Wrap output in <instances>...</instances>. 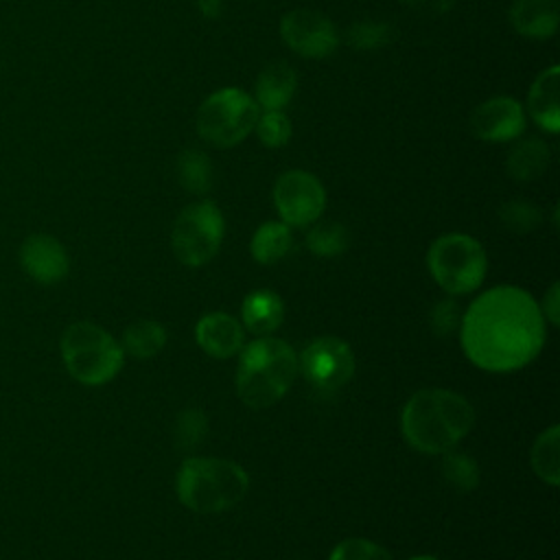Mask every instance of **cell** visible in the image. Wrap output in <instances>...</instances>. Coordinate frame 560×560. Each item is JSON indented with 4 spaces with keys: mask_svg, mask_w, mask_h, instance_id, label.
I'll return each instance as SVG.
<instances>
[{
    "mask_svg": "<svg viewBox=\"0 0 560 560\" xmlns=\"http://www.w3.org/2000/svg\"><path fill=\"white\" fill-rule=\"evenodd\" d=\"M306 247L319 258H335L348 247V232L337 221L315 223L306 234Z\"/></svg>",
    "mask_w": 560,
    "mask_h": 560,
    "instance_id": "25",
    "label": "cell"
},
{
    "mask_svg": "<svg viewBox=\"0 0 560 560\" xmlns=\"http://www.w3.org/2000/svg\"><path fill=\"white\" fill-rule=\"evenodd\" d=\"M225 219L210 199L186 206L171 230V247L186 267H201L212 260L223 243Z\"/></svg>",
    "mask_w": 560,
    "mask_h": 560,
    "instance_id": "8",
    "label": "cell"
},
{
    "mask_svg": "<svg viewBox=\"0 0 560 560\" xmlns=\"http://www.w3.org/2000/svg\"><path fill=\"white\" fill-rule=\"evenodd\" d=\"M197 7H199L203 18L214 20V18H219V13L223 9V2L221 0H197Z\"/></svg>",
    "mask_w": 560,
    "mask_h": 560,
    "instance_id": "34",
    "label": "cell"
},
{
    "mask_svg": "<svg viewBox=\"0 0 560 560\" xmlns=\"http://www.w3.org/2000/svg\"><path fill=\"white\" fill-rule=\"evenodd\" d=\"M298 370L315 392L335 394L354 374V352L339 337H317L302 350Z\"/></svg>",
    "mask_w": 560,
    "mask_h": 560,
    "instance_id": "9",
    "label": "cell"
},
{
    "mask_svg": "<svg viewBox=\"0 0 560 560\" xmlns=\"http://www.w3.org/2000/svg\"><path fill=\"white\" fill-rule=\"evenodd\" d=\"M241 319L249 332L267 337L282 324L284 302L269 289H256L245 295L241 304Z\"/></svg>",
    "mask_w": 560,
    "mask_h": 560,
    "instance_id": "18",
    "label": "cell"
},
{
    "mask_svg": "<svg viewBox=\"0 0 560 560\" xmlns=\"http://www.w3.org/2000/svg\"><path fill=\"white\" fill-rule=\"evenodd\" d=\"M298 376L295 350L276 337H258L238 352L236 392L252 409L276 405Z\"/></svg>",
    "mask_w": 560,
    "mask_h": 560,
    "instance_id": "3",
    "label": "cell"
},
{
    "mask_svg": "<svg viewBox=\"0 0 560 560\" xmlns=\"http://www.w3.org/2000/svg\"><path fill=\"white\" fill-rule=\"evenodd\" d=\"M282 42L306 59H324L339 46V33L335 24L319 11L293 9L280 20Z\"/></svg>",
    "mask_w": 560,
    "mask_h": 560,
    "instance_id": "11",
    "label": "cell"
},
{
    "mask_svg": "<svg viewBox=\"0 0 560 560\" xmlns=\"http://www.w3.org/2000/svg\"><path fill=\"white\" fill-rule=\"evenodd\" d=\"M199 348L212 359H230L245 346L243 324L228 313H208L195 326Z\"/></svg>",
    "mask_w": 560,
    "mask_h": 560,
    "instance_id": "14",
    "label": "cell"
},
{
    "mask_svg": "<svg viewBox=\"0 0 560 560\" xmlns=\"http://www.w3.org/2000/svg\"><path fill=\"white\" fill-rule=\"evenodd\" d=\"M411 560H438L435 556H416V558H411Z\"/></svg>",
    "mask_w": 560,
    "mask_h": 560,
    "instance_id": "35",
    "label": "cell"
},
{
    "mask_svg": "<svg viewBox=\"0 0 560 560\" xmlns=\"http://www.w3.org/2000/svg\"><path fill=\"white\" fill-rule=\"evenodd\" d=\"M427 267L440 289L448 295H464L481 287L488 256L483 245L470 234L448 232L429 245Z\"/></svg>",
    "mask_w": 560,
    "mask_h": 560,
    "instance_id": "6",
    "label": "cell"
},
{
    "mask_svg": "<svg viewBox=\"0 0 560 560\" xmlns=\"http://www.w3.org/2000/svg\"><path fill=\"white\" fill-rule=\"evenodd\" d=\"M459 311H457V304L453 300H440L433 304L431 313H429V324H431V330L438 335V337H451L455 330H459Z\"/></svg>",
    "mask_w": 560,
    "mask_h": 560,
    "instance_id": "31",
    "label": "cell"
},
{
    "mask_svg": "<svg viewBox=\"0 0 560 560\" xmlns=\"http://www.w3.org/2000/svg\"><path fill=\"white\" fill-rule=\"evenodd\" d=\"M529 462L538 479L549 486L560 483V427H547L532 444Z\"/></svg>",
    "mask_w": 560,
    "mask_h": 560,
    "instance_id": "22",
    "label": "cell"
},
{
    "mask_svg": "<svg viewBox=\"0 0 560 560\" xmlns=\"http://www.w3.org/2000/svg\"><path fill=\"white\" fill-rule=\"evenodd\" d=\"M249 488V475L232 459L188 457L177 470L175 492L184 508L217 514L234 508Z\"/></svg>",
    "mask_w": 560,
    "mask_h": 560,
    "instance_id": "4",
    "label": "cell"
},
{
    "mask_svg": "<svg viewBox=\"0 0 560 560\" xmlns=\"http://www.w3.org/2000/svg\"><path fill=\"white\" fill-rule=\"evenodd\" d=\"M540 311H542L545 322H549L551 326H558V322H560V282H551L549 291L542 298Z\"/></svg>",
    "mask_w": 560,
    "mask_h": 560,
    "instance_id": "32",
    "label": "cell"
},
{
    "mask_svg": "<svg viewBox=\"0 0 560 560\" xmlns=\"http://www.w3.org/2000/svg\"><path fill=\"white\" fill-rule=\"evenodd\" d=\"M558 79H560V68L553 63L534 79L529 94H527V112H529L532 120L549 133L560 131Z\"/></svg>",
    "mask_w": 560,
    "mask_h": 560,
    "instance_id": "17",
    "label": "cell"
},
{
    "mask_svg": "<svg viewBox=\"0 0 560 560\" xmlns=\"http://www.w3.org/2000/svg\"><path fill=\"white\" fill-rule=\"evenodd\" d=\"M470 129L483 142L516 140L525 131V109L512 96H492L470 114Z\"/></svg>",
    "mask_w": 560,
    "mask_h": 560,
    "instance_id": "12",
    "label": "cell"
},
{
    "mask_svg": "<svg viewBox=\"0 0 560 560\" xmlns=\"http://www.w3.org/2000/svg\"><path fill=\"white\" fill-rule=\"evenodd\" d=\"M328 560H392V556L368 538H346L330 551Z\"/></svg>",
    "mask_w": 560,
    "mask_h": 560,
    "instance_id": "30",
    "label": "cell"
},
{
    "mask_svg": "<svg viewBox=\"0 0 560 560\" xmlns=\"http://www.w3.org/2000/svg\"><path fill=\"white\" fill-rule=\"evenodd\" d=\"M545 335L538 302L514 284L492 287L477 295L459 322L466 357L488 372L525 368L542 350Z\"/></svg>",
    "mask_w": 560,
    "mask_h": 560,
    "instance_id": "1",
    "label": "cell"
},
{
    "mask_svg": "<svg viewBox=\"0 0 560 560\" xmlns=\"http://www.w3.org/2000/svg\"><path fill=\"white\" fill-rule=\"evenodd\" d=\"M348 44L357 50H376L394 39V26L389 22L361 20L354 22L348 31Z\"/></svg>",
    "mask_w": 560,
    "mask_h": 560,
    "instance_id": "27",
    "label": "cell"
},
{
    "mask_svg": "<svg viewBox=\"0 0 560 560\" xmlns=\"http://www.w3.org/2000/svg\"><path fill=\"white\" fill-rule=\"evenodd\" d=\"M120 346L133 359H153L166 346V330L160 322L136 319L125 328Z\"/></svg>",
    "mask_w": 560,
    "mask_h": 560,
    "instance_id": "21",
    "label": "cell"
},
{
    "mask_svg": "<svg viewBox=\"0 0 560 560\" xmlns=\"http://www.w3.org/2000/svg\"><path fill=\"white\" fill-rule=\"evenodd\" d=\"M508 18L514 31L529 39H549L560 22L556 0H512Z\"/></svg>",
    "mask_w": 560,
    "mask_h": 560,
    "instance_id": "16",
    "label": "cell"
},
{
    "mask_svg": "<svg viewBox=\"0 0 560 560\" xmlns=\"http://www.w3.org/2000/svg\"><path fill=\"white\" fill-rule=\"evenodd\" d=\"M293 247V234L291 228L282 221H265L256 228L249 252L256 262L260 265H273L282 260Z\"/></svg>",
    "mask_w": 560,
    "mask_h": 560,
    "instance_id": "20",
    "label": "cell"
},
{
    "mask_svg": "<svg viewBox=\"0 0 560 560\" xmlns=\"http://www.w3.org/2000/svg\"><path fill=\"white\" fill-rule=\"evenodd\" d=\"M20 265L28 278L39 284H57L70 271V258L61 241L50 234L35 232L20 245Z\"/></svg>",
    "mask_w": 560,
    "mask_h": 560,
    "instance_id": "13",
    "label": "cell"
},
{
    "mask_svg": "<svg viewBox=\"0 0 560 560\" xmlns=\"http://www.w3.org/2000/svg\"><path fill=\"white\" fill-rule=\"evenodd\" d=\"M440 475L442 479L457 492H470L479 486L481 472L477 462L470 455L464 453H455L453 448L442 453V462H440Z\"/></svg>",
    "mask_w": 560,
    "mask_h": 560,
    "instance_id": "24",
    "label": "cell"
},
{
    "mask_svg": "<svg viewBox=\"0 0 560 560\" xmlns=\"http://www.w3.org/2000/svg\"><path fill=\"white\" fill-rule=\"evenodd\" d=\"M298 88V74L287 61L267 63L254 83V101L262 112H278L289 105Z\"/></svg>",
    "mask_w": 560,
    "mask_h": 560,
    "instance_id": "15",
    "label": "cell"
},
{
    "mask_svg": "<svg viewBox=\"0 0 560 560\" xmlns=\"http://www.w3.org/2000/svg\"><path fill=\"white\" fill-rule=\"evenodd\" d=\"M260 107L241 88H221L206 96L197 109V133L217 149L241 144L258 120Z\"/></svg>",
    "mask_w": 560,
    "mask_h": 560,
    "instance_id": "7",
    "label": "cell"
},
{
    "mask_svg": "<svg viewBox=\"0 0 560 560\" xmlns=\"http://www.w3.org/2000/svg\"><path fill=\"white\" fill-rule=\"evenodd\" d=\"M402 4L418 9V11H427V13H446L455 0H400Z\"/></svg>",
    "mask_w": 560,
    "mask_h": 560,
    "instance_id": "33",
    "label": "cell"
},
{
    "mask_svg": "<svg viewBox=\"0 0 560 560\" xmlns=\"http://www.w3.org/2000/svg\"><path fill=\"white\" fill-rule=\"evenodd\" d=\"M271 197L280 221L289 228L313 225L326 208V190L322 182L302 168L284 171L276 179Z\"/></svg>",
    "mask_w": 560,
    "mask_h": 560,
    "instance_id": "10",
    "label": "cell"
},
{
    "mask_svg": "<svg viewBox=\"0 0 560 560\" xmlns=\"http://www.w3.org/2000/svg\"><path fill=\"white\" fill-rule=\"evenodd\" d=\"M475 424L472 405L453 389L429 387L409 396L400 411V433L420 453L442 455Z\"/></svg>",
    "mask_w": 560,
    "mask_h": 560,
    "instance_id": "2",
    "label": "cell"
},
{
    "mask_svg": "<svg viewBox=\"0 0 560 560\" xmlns=\"http://www.w3.org/2000/svg\"><path fill=\"white\" fill-rule=\"evenodd\" d=\"M551 162V151L545 140L540 138H525L518 140L505 160V171L516 182H532L538 179Z\"/></svg>",
    "mask_w": 560,
    "mask_h": 560,
    "instance_id": "19",
    "label": "cell"
},
{
    "mask_svg": "<svg viewBox=\"0 0 560 560\" xmlns=\"http://www.w3.org/2000/svg\"><path fill=\"white\" fill-rule=\"evenodd\" d=\"M179 184L192 195H206L212 188V162L199 149H184L175 162Z\"/></svg>",
    "mask_w": 560,
    "mask_h": 560,
    "instance_id": "23",
    "label": "cell"
},
{
    "mask_svg": "<svg viewBox=\"0 0 560 560\" xmlns=\"http://www.w3.org/2000/svg\"><path fill=\"white\" fill-rule=\"evenodd\" d=\"M254 131L262 147L278 149V147H284L291 138V120L282 109L262 112V114H258Z\"/></svg>",
    "mask_w": 560,
    "mask_h": 560,
    "instance_id": "29",
    "label": "cell"
},
{
    "mask_svg": "<svg viewBox=\"0 0 560 560\" xmlns=\"http://www.w3.org/2000/svg\"><path fill=\"white\" fill-rule=\"evenodd\" d=\"M540 219H542L540 208L525 199H512L499 208V221L503 223L505 230L514 234L532 232L540 223Z\"/></svg>",
    "mask_w": 560,
    "mask_h": 560,
    "instance_id": "28",
    "label": "cell"
},
{
    "mask_svg": "<svg viewBox=\"0 0 560 560\" xmlns=\"http://www.w3.org/2000/svg\"><path fill=\"white\" fill-rule=\"evenodd\" d=\"M208 433V418L201 409H184L175 418L173 427V440L179 451H192L197 448Z\"/></svg>",
    "mask_w": 560,
    "mask_h": 560,
    "instance_id": "26",
    "label": "cell"
},
{
    "mask_svg": "<svg viewBox=\"0 0 560 560\" xmlns=\"http://www.w3.org/2000/svg\"><path fill=\"white\" fill-rule=\"evenodd\" d=\"M61 359L68 374L83 385H105L122 368V346L94 322H74L61 335Z\"/></svg>",
    "mask_w": 560,
    "mask_h": 560,
    "instance_id": "5",
    "label": "cell"
}]
</instances>
